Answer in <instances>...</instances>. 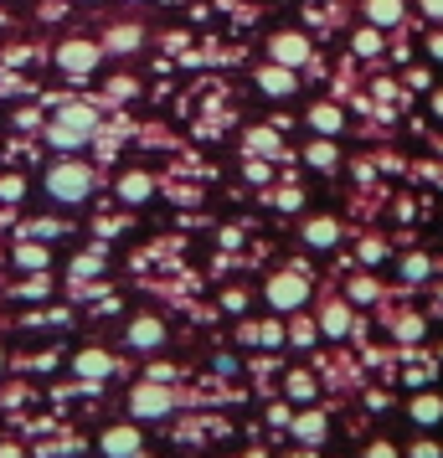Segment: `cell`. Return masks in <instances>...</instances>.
Here are the masks:
<instances>
[{"mask_svg": "<svg viewBox=\"0 0 443 458\" xmlns=\"http://www.w3.org/2000/svg\"><path fill=\"white\" fill-rule=\"evenodd\" d=\"M104 448H108V454H134V448H140V437L119 428V433H108V437H104Z\"/></svg>", "mask_w": 443, "mask_h": 458, "instance_id": "cell-4", "label": "cell"}, {"mask_svg": "<svg viewBox=\"0 0 443 458\" xmlns=\"http://www.w3.org/2000/svg\"><path fill=\"white\" fill-rule=\"evenodd\" d=\"M155 340H160V325L155 319H140L134 325V345H155Z\"/></svg>", "mask_w": 443, "mask_h": 458, "instance_id": "cell-5", "label": "cell"}, {"mask_svg": "<svg viewBox=\"0 0 443 458\" xmlns=\"http://www.w3.org/2000/svg\"><path fill=\"white\" fill-rule=\"evenodd\" d=\"M47 191H52L57 201H78V196H88V170H78V165H57L52 175H47Z\"/></svg>", "mask_w": 443, "mask_h": 458, "instance_id": "cell-2", "label": "cell"}, {"mask_svg": "<svg viewBox=\"0 0 443 458\" xmlns=\"http://www.w3.org/2000/svg\"><path fill=\"white\" fill-rule=\"evenodd\" d=\"M88 134H93V114H88V108H63L57 124H52V145L72 149V145H83Z\"/></svg>", "mask_w": 443, "mask_h": 458, "instance_id": "cell-1", "label": "cell"}, {"mask_svg": "<svg viewBox=\"0 0 443 458\" xmlns=\"http://www.w3.org/2000/svg\"><path fill=\"white\" fill-rule=\"evenodd\" d=\"M78 371H83V376H104V371H108V360H104L98 351H93V355H78Z\"/></svg>", "mask_w": 443, "mask_h": 458, "instance_id": "cell-6", "label": "cell"}, {"mask_svg": "<svg viewBox=\"0 0 443 458\" xmlns=\"http://www.w3.org/2000/svg\"><path fill=\"white\" fill-rule=\"evenodd\" d=\"M93 57H98V52H93V47H83V42H67L63 47V67H72V72L93 67Z\"/></svg>", "mask_w": 443, "mask_h": 458, "instance_id": "cell-3", "label": "cell"}, {"mask_svg": "<svg viewBox=\"0 0 443 458\" xmlns=\"http://www.w3.org/2000/svg\"><path fill=\"white\" fill-rule=\"evenodd\" d=\"M21 263L26 268H47V252L42 248H21Z\"/></svg>", "mask_w": 443, "mask_h": 458, "instance_id": "cell-8", "label": "cell"}, {"mask_svg": "<svg viewBox=\"0 0 443 458\" xmlns=\"http://www.w3.org/2000/svg\"><path fill=\"white\" fill-rule=\"evenodd\" d=\"M134 407H140V412H160V407H166V396H160V392H140V396H134Z\"/></svg>", "mask_w": 443, "mask_h": 458, "instance_id": "cell-7", "label": "cell"}]
</instances>
